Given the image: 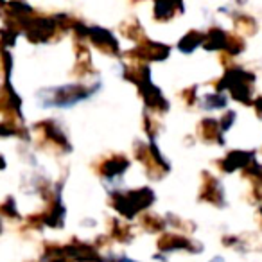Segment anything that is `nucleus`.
<instances>
[{
	"label": "nucleus",
	"instance_id": "nucleus-1",
	"mask_svg": "<svg viewBox=\"0 0 262 262\" xmlns=\"http://www.w3.org/2000/svg\"><path fill=\"white\" fill-rule=\"evenodd\" d=\"M205 251V244L200 241L192 239L187 233L180 232H169L162 233L157 241V253L153 255L155 260L167 262L171 255L176 253H189V255H200Z\"/></svg>",
	"mask_w": 262,
	"mask_h": 262
},
{
	"label": "nucleus",
	"instance_id": "nucleus-2",
	"mask_svg": "<svg viewBox=\"0 0 262 262\" xmlns=\"http://www.w3.org/2000/svg\"><path fill=\"white\" fill-rule=\"evenodd\" d=\"M104 262H140L126 253H106Z\"/></svg>",
	"mask_w": 262,
	"mask_h": 262
},
{
	"label": "nucleus",
	"instance_id": "nucleus-3",
	"mask_svg": "<svg viewBox=\"0 0 262 262\" xmlns=\"http://www.w3.org/2000/svg\"><path fill=\"white\" fill-rule=\"evenodd\" d=\"M207 262H226V260L221 257V255H215V257H212L210 260H207Z\"/></svg>",
	"mask_w": 262,
	"mask_h": 262
}]
</instances>
